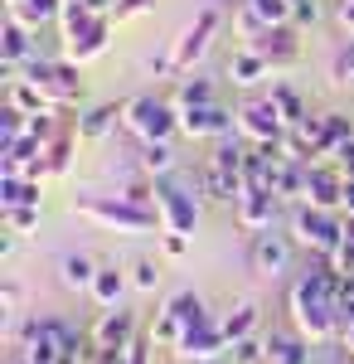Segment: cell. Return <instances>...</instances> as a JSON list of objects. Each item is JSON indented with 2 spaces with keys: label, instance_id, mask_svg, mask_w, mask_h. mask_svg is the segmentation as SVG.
<instances>
[{
  "label": "cell",
  "instance_id": "cell-1",
  "mask_svg": "<svg viewBox=\"0 0 354 364\" xmlns=\"http://www.w3.org/2000/svg\"><path fill=\"white\" fill-rule=\"evenodd\" d=\"M340 291H345V272H335L330 257H321L316 267H306V272L291 282V296H286V306H291V326H296L311 345H330V340H340V331H345Z\"/></svg>",
  "mask_w": 354,
  "mask_h": 364
},
{
  "label": "cell",
  "instance_id": "cell-2",
  "mask_svg": "<svg viewBox=\"0 0 354 364\" xmlns=\"http://www.w3.org/2000/svg\"><path fill=\"white\" fill-rule=\"evenodd\" d=\"M78 219L107 228V233H127V238H146V233H161V214L156 204H132L127 195H78L68 204Z\"/></svg>",
  "mask_w": 354,
  "mask_h": 364
},
{
  "label": "cell",
  "instance_id": "cell-3",
  "mask_svg": "<svg viewBox=\"0 0 354 364\" xmlns=\"http://www.w3.org/2000/svg\"><path fill=\"white\" fill-rule=\"evenodd\" d=\"M122 132H132L136 146H146V141H175L180 107L170 97H156V92H136L132 102H122Z\"/></svg>",
  "mask_w": 354,
  "mask_h": 364
},
{
  "label": "cell",
  "instance_id": "cell-4",
  "mask_svg": "<svg viewBox=\"0 0 354 364\" xmlns=\"http://www.w3.org/2000/svg\"><path fill=\"white\" fill-rule=\"evenodd\" d=\"M204 321H214V316H209V306H204V296H199V291H175V296L156 311L151 336H146V340H151L156 350H175V345H180V336H185V331H194V326H204Z\"/></svg>",
  "mask_w": 354,
  "mask_h": 364
},
{
  "label": "cell",
  "instance_id": "cell-5",
  "mask_svg": "<svg viewBox=\"0 0 354 364\" xmlns=\"http://www.w3.org/2000/svg\"><path fill=\"white\" fill-rule=\"evenodd\" d=\"M291 238H296V248H306L311 257H330V252L345 243V214H340V209L296 204V214H291Z\"/></svg>",
  "mask_w": 354,
  "mask_h": 364
},
{
  "label": "cell",
  "instance_id": "cell-6",
  "mask_svg": "<svg viewBox=\"0 0 354 364\" xmlns=\"http://www.w3.org/2000/svg\"><path fill=\"white\" fill-rule=\"evenodd\" d=\"M20 73L54 102L58 112L73 107V102H82V78H78V63H73V58H34V63L20 68Z\"/></svg>",
  "mask_w": 354,
  "mask_h": 364
},
{
  "label": "cell",
  "instance_id": "cell-7",
  "mask_svg": "<svg viewBox=\"0 0 354 364\" xmlns=\"http://www.w3.org/2000/svg\"><path fill=\"white\" fill-rule=\"evenodd\" d=\"M151 204L161 214V233H185V238H194V228H199V199H194V190H185L175 175H161Z\"/></svg>",
  "mask_w": 354,
  "mask_h": 364
},
{
  "label": "cell",
  "instance_id": "cell-8",
  "mask_svg": "<svg viewBox=\"0 0 354 364\" xmlns=\"http://www.w3.org/2000/svg\"><path fill=\"white\" fill-rule=\"evenodd\" d=\"M218 25H223V15H218V5H204L199 15H194V25L170 44V68H175V78H185V73H194V63L209 54V44H214Z\"/></svg>",
  "mask_w": 354,
  "mask_h": 364
},
{
  "label": "cell",
  "instance_id": "cell-9",
  "mask_svg": "<svg viewBox=\"0 0 354 364\" xmlns=\"http://www.w3.org/2000/svg\"><path fill=\"white\" fill-rule=\"evenodd\" d=\"M238 136L252 141V146H281L286 136V117L277 112V102L262 92V97H247L238 107Z\"/></svg>",
  "mask_w": 354,
  "mask_h": 364
},
{
  "label": "cell",
  "instance_id": "cell-10",
  "mask_svg": "<svg viewBox=\"0 0 354 364\" xmlns=\"http://www.w3.org/2000/svg\"><path fill=\"white\" fill-rule=\"evenodd\" d=\"M291 248H296V238H286V233H252V243H247V267L257 272V277H286V267H291Z\"/></svg>",
  "mask_w": 354,
  "mask_h": 364
},
{
  "label": "cell",
  "instance_id": "cell-11",
  "mask_svg": "<svg viewBox=\"0 0 354 364\" xmlns=\"http://www.w3.org/2000/svg\"><path fill=\"white\" fill-rule=\"evenodd\" d=\"M233 132H238V112H228L223 102H204V107L180 112V136H190V141H223Z\"/></svg>",
  "mask_w": 354,
  "mask_h": 364
},
{
  "label": "cell",
  "instance_id": "cell-12",
  "mask_svg": "<svg viewBox=\"0 0 354 364\" xmlns=\"http://www.w3.org/2000/svg\"><path fill=\"white\" fill-rule=\"evenodd\" d=\"M175 360H180V364H218V360H228V336H223L218 316L180 336V345H175Z\"/></svg>",
  "mask_w": 354,
  "mask_h": 364
},
{
  "label": "cell",
  "instance_id": "cell-13",
  "mask_svg": "<svg viewBox=\"0 0 354 364\" xmlns=\"http://www.w3.org/2000/svg\"><path fill=\"white\" fill-rule=\"evenodd\" d=\"M301 204H316V209H340V204H345V175H340L335 161H311V166H306Z\"/></svg>",
  "mask_w": 354,
  "mask_h": 364
},
{
  "label": "cell",
  "instance_id": "cell-14",
  "mask_svg": "<svg viewBox=\"0 0 354 364\" xmlns=\"http://www.w3.org/2000/svg\"><path fill=\"white\" fill-rule=\"evenodd\" d=\"M87 336H92L97 350H132V345H136V316L127 306H112V311L97 316V326H92Z\"/></svg>",
  "mask_w": 354,
  "mask_h": 364
},
{
  "label": "cell",
  "instance_id": "cell-15",
  "mask_svg": "<svg viewBox=\"0 0 354 364\" xmlns=\"http://www.w3.org/2000/svg\"><path fill=\"white\" fill-rule=\"evenodd\" d=\"M257 49L267 54V63H272V78H281V73H291L301 63V39H296V25H267V34L257 39Z\"/></svg>",
  "mask_w": 354,
  "mask_h": 364
},
{
  "label": "cell",
  "instance_id": "cell-16",
  "mask_svg": "<svg viewBox=\"0 0 354 364\" xmlns=\"http://www.w3.org/2000/svg\"><path fill=\"white\" fill-rule=\"evenodd\" d=\"M277 204L281 199L272 195V190H243V199L233 204V219L247 228V233H267L277 219Z\"/></svg>",
  "mask_w": 354,
  "mask_h": 364
},
{
  "label": "cell",
  "instance_id": "cell-17",
  "mask_svg": "<svg viewBox=\"0 0 354 364\" xmlns=\"http://www.w3.org/2000/svg\"><path fill=\"white\" fill-rule=\"evenodd\" d=\"M112 25H117V20H112V15H102L92 29H82L78 39H68V44H63V58H73L78 68H82V63H97V58L112 49Z\"/></svg>",
  "mask_w": 354,
  "mask_h": 364
},
{
  "label": "cell",
  "instance_id": "cell-18",
  "mask_svg": "<svg viewBox=\"0 0 354 364\" xmlns=\"http://www.w3.org/2000/svg\"><path fill=\"white\" fill-rule=\"evenodd\" d=\"M34 29H25L20 20H5L0 25V63H5V73H20L25 63H34V39H29Z\"/></svg>",
  "mask_w": 354,
  "mask_h": 364
},
{
  "label": "cell",
  "instance_id": "cell-19",
  "mask_svg": "<svg viewBox=\"0 0 354 364\" xmlns=\"http://www.w3.org/2000/svg\"><path fill=\"white\" fill-rule=\"evenodd\" d=\"M311 127V146H316V161H330L345 141L354 136L350 132V117H340V112H326V117H311L306 122Z\"/></svg>",
  "mask_w": 354,
  "mask_h": 364
},
{
  "label": "cell",
  "instance_id": "cell-20",
  "mask_svg": "<svg viewBox=\"0 0 354 364\" xmlns=\"http://www.w3.org/2000/svg\"><path fill=\"white\" fill-rule=\"evenodd\" d=\"M267 364H316V345L301 331H277L267 336Z\"/></svg>",
  "mask_w": 354,
  "mask_h": 364
},
{
  "label": "cell",
  "instance_id": "cell-21",
  "mask_svg": "<svg viewBox=\"0 0 354 364\" xmlns=\"http://www.w3.org/2000/svg\"><path fill=\"white\" fill-rule=\"evenodd\" d=\"M78 340V331L58 316H44V321H29L25 336H20V350H34V345H54V350H68Z\"/></svg>",
  "mask_w": 354,
  "mask_h": 364
},
{
  "label": "cell",
  "instance_id": "cell-22",
  "mask_svg": "<svg viewBox=\"0 0 354 364\" xmlns=\"http://www.w3.org/2000/svg\"><path fill=\"white\" fill-rule=\"evenodd\" d=\"M58 10H63V0H5V20H20L25 29L58 25Z\"/></svg>",
  "mask_w": 354,
  "mask_h": 364
},
{
  "label": "cell",
  "instance_id": "cell-23",
  "mask_svg": "<svg viewBox=\"0 0 354 364\" xmlns=\"http://www.w3.org/2000/svg\"><path fill=\"white\" fill-rule=\"evenodd\" d=\"M97 267H102V262H92L87 252H63V257H58V287H63V291H92Z\"/></svg>",
  "mask_w": 354,
  "mask_h": 364
},
{
  "label": "cell",
  "instance_id": "cell-24",
  "mask_svg": "<svg viewBox=\"0 0 354 364\" xmlns=\"http://www.w3.org/2000/svg\"><path fill=\"white\" fill-rule=\"evenodd\" d=\"M228 78L238 87H257L262 78H272V63H267L262 49H238V54L228 58Z\"/></svg>",
  "mask_w": 354,
  "mask_h": 364
},
{
  "label": "cell",
  "instance_id": "cell-25",
  "mask_svg": "<svg viewBox=\"0 0 354 364\" xmlns=\"http://www.w3.org/2000/svg\"><path fill=\"white\" fill-rule=\"evenodd\" d=\"M199 190L214 199V204H238V199H243V180H233L228 170H218L214 161H204V166H199Z\"/></svg>",
  "mask_w": 354,
  "mask_h": 364
},
{
  "label": "cell",
  "instance_id": "cell-26",
  "mask_svg": "<svg viewBox=\"0 0 354 364\" xmlns=\"http://www.w3.org/2000/svg\"><path fill=\"white\" fill-rule=\"evenodd\" d=\"M127 287H132V277H127L117 262H102V267H97V282H92V291H87V296H92L102 311H112V306H122Z\"/></svg>",
  "mask_w": 354,
  "mask_h": 364
},
{
  "label": "cell",
  "instance_id": "cell-27",
  "mask_svg": "<svg viewBox=\"0 0 354 364\" xmlns=\"http://www.w3.org/2000/svg\"><path fill=\"white\" fill-rule=\"evenodd\" d=\"M25 204H44V180L0 175V209H25Z\"/></svg>",
  "mask_w": 354,
  "mask_h": 364
},
{
  "label": "cell",
  "instance_id": "cell-28",
  "mask_svg": "<svg viewBox=\"0 0 354 364\" xmlns=\"http://www.w3.org/2000/svg\"><path fill=\"white\" fill-rule=\"evenodd\" d=\"M117 127H122V107H117V102H97V107H87V112L78 117L82 141H102V136H112Z\"/></svg>",
  "mask_w": 354,
  "mask_h": 364
},
{
  "label": "cell",
  "instance_id": "cell-29",
  "mask_svg": "<svg viewBox=\"0 0 354 364\" xmlns=\"http://www.w3.org/2000/svg\"><path fill=\"white\" fill-rule=\"evenodd\" d=\"M78 132H68V127H58V136L44 146V161H49V180H63L68 170H73V146H78Z\"/></svg>",
  "mask_w": 354,
  "mask_h": 364
},
{
  "label": "cell",
  "instance_id": "cell-30",
  "mask_svg": "<svg viewBox=\"0 0 354 364\" xmlns=\"http://www.w3.org/2000/svg\"><path fill=\"white\" fill-rule=\"evenodd\" d=\"M141 175H151V180H161V175H175V146L170 141H146L136 156Z\"/></svg>",
  "mask_w": 354,
  "mask_h": 364
},
{
  "label": "cell",
  "instance_id": "cell-31",
  "mask_svg": "<svg viewBox=\"0 0 354 364\" xmlns=\"http://www.w3.org/2000/svg\"><path fill=\"white\" fill-rule=\"evenodd\" d=\"M170 102H175L180 112H185V107H204V102H218V87L209 83V78H190V73H185V78H175V97H170Z\"/></svg>",
  "mask_w": 354,
  "mask_h": 364
},
{
  "label": "cell",
  "instance_id": "cell-32",
  "mask_svg": "<svg viewBox=\"0 0 354 364\" xmlns=\"http://www.w3.org/2000/svg\"><path fill=\"white\" fill-rule=\"evenodd\" d=\"M218 326H223L228 345H233V340L257 336V306H252V301H238V306H228L223 316H218Z\"/></svg>",
  "mask_w": 354,
  "mask_h": 364
},
{
  "label": "cell",
  "instance_id": "cell-33",
  "mask_svg": "<svg viewBox=\"0 0 354 364\" xmlns=\"http://www.w3.org/2000/svg\"><path fill=\"white\" fill-rule=\"evenodd\" d=\"M97 20H102L97 10H87L82 0H68V5L58 10V39L68 44V39H78L82 29H92V25H97Z\"/></svg>",
  "mask_w": 354,
  "mask_h": 364
},
{
  "label": "cell",
  "instance_id": "cell-34",
  "mask_svg": "<svg viewBox=\"0 0 354 364\" xmlns=\"http://www.w3.org/2000/svg\"><path fill=\"white\" fill-rule=\"evenodd\" d=\"M267 97L277 102V112L286 117V127H301V122H311V112H306V97H301V87H291V83H281V78H277Z\"/></svg>",
  "mask_w": 354,
  "mask_h": 364
},
{
  "label": "cell",
  "instance_id": "cell-35",
  "mask_svg": "<svg viewBox=\"0 0 354 364\" xmlns=\"http://www.w3.org/2000/svg\"><path fill=\"white\" fill-rule=\"evenodd\" d=\"M39 209H44V204H25V209H0V214H5V233H15V238H29V233L39 228Z\"/></svg>",
  "mask_w": 354,
  "mask_h": 364
},
{
  "label": "cell",
  "instance_id": "cell-36",
  "mask_svg": "<svg viewBox=\"0 0 354 364\" xmlns=\"http://www.w3.org/2000/svg\"><path fill=\"white\" fill-rule=\"evenodd\" d=\"M228 364H267V340H257V336L233 340L228 345Z\"/></svg>",
  "mask_w": 354,
  "mask_h": 364
},
{
  "label": "cell",
  "instance_id": "cell-37",
  "mask_svg": "<svg viewBox=\"0 0 354 364\" xmlns=\"http://www.w3.org/2000/svg\"><path fill=\"white\" fill-rule=\"evenodd\" d=\"M127 277H132L136 291H156V282H161V262H156V257H136V262L127 267Z\"/></svg>",
  "mask_w": 354,
  "mask_h": 364
},
{
  "label": "cell",
  "instance_id": "cell-38",
  "mask_svg": "<svg viewBox=\"0 0 354 364\" xmlns=\"http://www.w3.org/2000/svg\"><path fill=\"white\" fill-rule=\"evenodd\" d=\"M243 5H252L267 25H291V5L286 0H243Z\"/></svg>",
  "mask_w": 354,
  "mask_h": 364
},
{
  "label": "cell",
  "instance_id": "cell-39",
  "mask_svg": "<svg viewBox=\"0 0 354 364\" xmlns=\"http://www.w3.org/2000/svg\"><path fill=\"white\" fill-rule=\"evenodd\" d=\"M330 78H335V83H354V39L340 49V54H335V63H330Z\"/></svg>",
  "mask_w": 354,
  "mask_h": 364
},
{
  "label": "cell",
  "instance_id": "cell-40",
  "mask_svg": "<svg viewBox=\"0 0 354 364\" xmlns=\"http://www.w3.org/2000/svg\"><path fill=\"white\" fill-rule=\"evenodd\" d=\"M286 5H291V25L296 29H311L321 20V5H316V0H286Z\"/></svg>",
  "mask_w": 354,
  "mask_h": 364
},
{
  "label": "cell",
  "instance_id": "cell-41",
  "mask_svg": "<svg viewBox=\"0 0 354 364\" xmlns=\"http://www.w3.org/2000/svg\"><path fill=\"white\" fill-rule=\"evenodd\" d=\"M151 5H156V0H117V5H112V20H117V25H127V20H141Z\"/></svg>",
  "mask_w": 354,
  "mask_h": 364
},
{
  "label": "cell",
  "instance_id": "cell-42",
  "mask_svg": "<svg viewBox=\"0 0 354 364\" xmlns=\"http://www.w3.org/2000/svg\"><path fill=\"white\" fill-rule=\"evenodd\" d=\"M330 267H335V272H345V277H354V238H345L340 248L330 252Z\"/></svg>",
  "mask_w": 354,
  "mask_h": 364
},
{
  "label": "cell",
  "instance_id": "cell-43",
  "mask_svg": "<svg viewBox=\"0 0 354 364\" xmlns=\"http://www.w3.org/2000/svg\"><path fill=\"white\" fill-rule=\"evenodd\" d=\"M330 161H335V166H340V175H345V180H354V136L345 141V146H340V151H335V156H330Z\"/></svg>",
  "mask_w": 354,
  "mask_h": 364
},
{
  "label": "cell",
  "instance_id": "cell-44",
  "mask_svg": "<svg viewBox=\"0 0 354 364\" xmlns=\"http://www.w3.org/2000/svg\"><path fill=\"white\" fill-rule=\"evenodd\" d=\"M185 248H190L185 233H161V252H165V257H185Z\"/></svg>",
  "mask_w": 354,
  "mask_h": 364
},
{
  "label": "cell",
  "instance_id": "cell-45",
  "mask_svg": "<svg viewBox=\"0 0 354 364\" xmlns=\"http://www.w3.org/2000/svg\"><path fill=\"white\" fill-rule=\"evenodd\" d=\"M335 20L345 29H354V0H335Z\"/></svg>",
  "mask_w": 354,
  "mask_h": 364
},
{
  "label": "cell",
  "instance_id": "cell-46",
  "mask_svg": "<svg viewBox=\"0 0 354 364\" xmlns=\"http://www.w3.org/2000/svg\"><path fill=\"white\" fill-rule=\"evenodd\" d=\"M0 306H5V311L20 306V287H15V282H5V287H0Z\"/></svg>",
  "mask_w": 354,
  "mask_h": 364
},
{
  "label": "cell",
  "instance_id": "cell-47",
  "mask_svg": "<svg viewBox=\"0 0 354 364\" xmlns=\"http://www.w3.org/2000/svg\"><path fill=\"white\" fill-rule=\"evenodd\" d=\"M340 214H354V180H345V204H340Z\"/></svg>",
  "mask_w": 354,
  "mask_h": 364
},
{
  "label": "cell",
  "instance_id": "cell-48",
  "mask_svg": "<svg viewBox=\"0 0 354 364\" xmlns=\"http://www.w3.org/2000/svg\"><path fill=\"white\" fill-rule=\"evenodd\" d=\"M340 345H345V350H350V355H354V321H350V326H345V331H340Z\"/></svg>",
  "mask_w": 354,
  "mask_h": 364
},
{
  "label": "cell",
  "instance_id": "cell-49",
  "mask_svg": "<svg viewBox=\"0 0 354 364\" xmlns=\"http://www.w3.org/2000/svg\"><path fill=\"white\" fill-rule=\"evenodd\" d=\"M10 364H29V360H25V355H20V360H10Z\"/></svg>",
  "mask_w": 354,
  "mask_h": 364
},
{
  "label": "cell",
  "instance_id": "cell-50",
  "mask_svg": "<svg viewBox=\"0 0 354 364\" xmlns=\"http://www.w3.org/2000/svg\"><path fill=\"white\" fill-rule=\"evenodd\" d=\"M218 364H228V360H218Z\"/></svg>",
  "mask_w": 354,
  "mask_h": 364
},
{
  "label": "cell",
  "instance_id": "cell-51",
  "mask_svg": "<svg viewBox=\"0 0 354 364\" xmlns=\"http://www.w3.org/2000/svg\"><path fill=\"white\" fill-rule=\"evenodd\" d=\"M350 364H354V355H350Z\"/></svg>",
  "mask_w": 354,
  "mask_h": 364
},
{
  "label": "cell",
  "instance_id": "cell-52",
  "mask_svg": "<svg viewBox=\"0 0 354 364\" xmlns=\"http://www.w3.org/2000/svg\"><path fill=\"white\" fill-rule=\"evenodd\" d=\"M63 5H68V0H63Z\"/></svg>",
  "mask_w": 354,
  "mask_h": 364
}]
</instances>
